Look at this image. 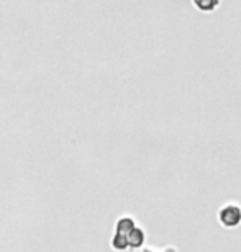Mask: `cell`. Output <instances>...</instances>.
Masks as SVG:
<instances>
[{
  "label": "cell",
  "instance_id": "4",
  "mask_svg": "<svg viewBox=\"0 0 241 252\" xmlns=\"http://www.w3.org/2000/svg\"><path fill=\"white\" fill-rule=\"evenodd\" d=\"M192 3H194L195 8L200 10V12L210 13V12H213V10L218 8L220 0H192Z\"/></svg>",
  "mask_w": 241,
  "mask_h": 252
},
{
  "label": "cell",
  "instance_id": "3",
  "mask_svg": "<svg viewBox=\"0 0 241 252\" xmlns=\"http://www.w3.org/2000/svg\"><path fill=\"white\" fill-rule=\"evenodd\" d=\"M144 243V233L139 228H135L130 231V234H128V244H130V248L132 249H138V248H141V244Z\"/></svg>",
  "mask_w": 241,
  "mask_h": 252
},
{
  "label": "cell",
  "instance_id": "2",
  "mask_svg": "<svg viewBox=\"0 0 241 252\" xmlns=\"http://www.w3.org/2000/svg\"><path fill=\"white\" fill-rule=\"evenodd\" d=\"M218 221L223 228H237L241 224V206L235 203L225 205L218 211Z\"/></svg>",
  "mask_w": 241,
  "mask_h": 252
},
{
  "label": "cell",
  "instance_id": "1",
  "mask_svg": "<svg viewBox=\"0 0 241 252\" xmlns=\"http://www.w3.org/2000/svg\"><path fill=\"white\" fill-rule=\"evenodd\" d=\"M135 221L132 218H128V216H125L117 223V231H115V236H113V241H112V246L115 249L118 251H125L130 248L128 244V234L130 231L135 228Z\"/></svg>",
  "mask_w": 241,
  "mask_h": 252
}]
</instances>
